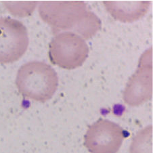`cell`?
I'll use <instances>...</instances> for the list:
<instances>
[{
  "label": "cell",
  "instance_id": "8992f818",
  "mask_svg": "<svg viewBox=\"0 0 153 153\" xmlns=\"http://www.w3.org/2000/svg\"><path fill=\"white\" fill-rule=\"evenodd\" d=\"M152 48L140 58L138 67L129 79L123 93V100L131 106L142 105L152 97Z\"/></svg>",
  "mask_w": 153,
  "mask_h": 153
},
{
  "label": "cell",
  "instance_id": "7a4b0ae2",
  "mask_svg": "<svg viewBox=\"0 0 153 153\" xmlns=\"http://www.w3.org/2000/svg\"><path fill=\"white\" fill-rule=\"evenodd\" d=\"M16 85L25 98L45 102L57 90L58 78L55 70L43 62H29L18 71Z\"/></svg>",
  "mask_w": 153,
  "mask_h": 153
},
{
  "label": "cell",
  "instance_id": "6da1fadb",
  "mask_svg": "<svg viewBox=\"0 0 153 153\" xmlns=\"http://www.w3.org/2000/svg\"><path fill=\"white\" fill-rule=\"evenodd\" d=\"M39 12L54 35L73 30L88 39L101 28L100 20L83 1H42Z\"/></svg>",
  "mask_w": 153,
  "mask_h": 153
},
{
  "label": "cell",
  "instance_id": "3957f363",
  "mask_svg": "<svg viewBox=\"0 0 153 153\" xmlns=\"http://www.w3.org/2000/svg\"><path fill=\"white\" fill-rule=\"evenodd\" d=\"M89 54V47L80 35L73 32L56 35L49 44L48 56L52 65L65 69L81 67Z\"/></svg>",
  "mask_w": 153,
  "mask_h": 153
},
{
  "label": "cell",
  "instance_id": "52a82bcc",
  "mask_svg": "<svg viewBox=\"0 0 153 153\" xmlns=\"http://www.w3.org/2000/svg\"><path fill=\"white\" fill-rule=\"evenodd\" d=\"M103 4L114 19L123 22H132L146 14L150 3L146 1H104Z\"/></svg>",
  "mask_w": 153,
  "mask_h": 153
},
{
  "label": "cell",
  "instance_id": "ba28073f",
  "mask_svg": "<svg viewBox=\"0 0 153 153\" xmlns=\"http://www.w3.org/2000/svg\"><path fill=\"white\" fill-rule=\"evenodd\" d=\"M129 153H152V126L137 132L132 140Z\"/></svg>",
  "mask_w": 153,
  "mask_h": 153
},
{
  "label": "cell",
  "instance_id": "277c9868",
  "mask_svg": "<svg viewBox=\"0 0 153 153\" xmlns=\"http://www.w3.org/2000/svg\"><path fill=\"white\" fill-rule=\"evenodd\" d=\"M125 137L121 126L100 118L89 126L84 136V146L90 153H117Z\"/></svg>",
  "mask_w": 153,
  "mask_h": 153
},
{
  "label": "cell",
  "instance_id": "5b68a950",
  "mask_svg": "<svg viewBox=\"0 0 153 153\" xmlns=\"http://www.w3.org/2000/svg\"><path fill=\"white\" fill-rule=\"evenodd\" d=\"M29 45L26 27L19 20L0 18V63H12L25 54Z\"/></svg>",
  "mask_w": 153,
  "mask_h": 153
}]
</instances>
